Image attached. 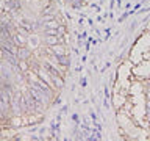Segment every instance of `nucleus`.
<instances>
[{
  "label": "nucleus",
  "mask_w": 150,
  "mask_h": 141,
  "mask_svg": "<svg viewBox=\"0 0 150 141\" xmlns=\"http://www.w3.org/2000/svg\"><path fill=\"white\" fill-rule=\"evenodd\" d=\"M5 2H6V3H8V5H11V3H13V2H14V0H5Z\"/></svg>",
  "instance_id": "39448f33"
},
{
  "label": "nucleus",
  "mask_w": 150,
  "mask_h": 141,
  "mask_svg": "<svg viewBox=\"0 0 150 141\" xmlns=\"http://www.w3.org/2000/svg\"><path fill=\"white\" fill-rule=\"evenodd\" d=\"M30 69H31V64H30V61H28V60H19L17 61V70L27 74Z\"/></svg>",
  "instance_id": "f03ea898"
},
{
  "label": "nucleus",
  "mask_w": 150,
  "mask_h": 141,
  "mask_svg": "<svg viewBox=\"0 0 150 141\" xmlns=\"http://www.w3.org/2000/svg\"><path fill=\"white\" fill-rule=\"evenodd\" d=\"M33 56V53L30 52V47L25 46V47H19V50H17V58L19 60H30Z\"/></svg>",
  "instance_id": "f257e3e1"
},
{
  "label": "nucleus",
  "mask_w": 150,
  "mask_h": 141,
  "mask_svg": "<svg viewBox=\"0 0 150 141\" xmlns=\"http://www.w3.org/2000/svg\"><path fill=\"white\" fill-rule=\"evenodd\" d=\"M2 55H3V52H2V49H0V60H2Z\"/></svg>",
  "instance_id": "423d86ee"
},
{
  "label": "nucleus",
  "mask_w": 150,
  "mask_h": 141,
  "mask_svg": "<svg viewBox=\"0 0 150 141\" xmlns=\"http://www.w3.org/2000/svg\"><path fill=\"white\" fill-rule=\"evenodd\" d=\"M11 125L13 127H21V125H23V118H21V116H16L14 115L13 118H11Z\"/></svg>",
  "instance_id": "20e7f679"
},
{
  "label": "nucleus",
  "mask_w": 150,
  "mask_h": 141,
  "mask_svg": "<svg viewBox=\"0 0 150 141\" xmlns=\"http://www.w3.org/2000/svg\"><path fill=\"white\" fill-rule=\"evenodd\" d=\"M27 46L30 47V49H38V46H39V38H38V35H35V33H30L28 41H27Z\"/></svg>",
  "instance_id": "7ed1b4c3"
}]
</instances>
